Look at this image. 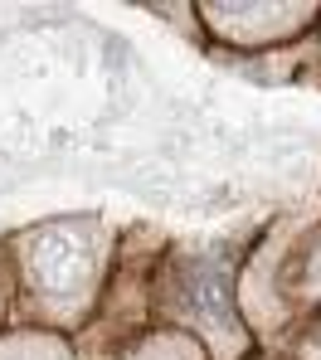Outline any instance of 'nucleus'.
Returning <instances> with one entry per match:
<instances>
[{
    "label": "nucleus",
    "mask_w": 321,
    "mask_h": 360,
    "mask_svg": "<svg viewBox=\"0 0 321 360\" xmlns=\"http://www.w3.org/2000/svg\"><path fill=\"white\" fill-rule=\"evenodd\" d=\"M185 302H190L199 316L224 321V316H229V278H224L219 268H190V278H185Z\"/></svg>",
    "instance_id": "nucleus-3"
},
{
    "label": "nucleus",
    "mask_w": 321,
    "mask_h": 360,
    "mask_svg": "<svg viewBox=\"0 0 321 360\" xmlns=\"http://www.w3.org/2000/svg\"><path fill=\"white\" fill-rule=\"evenodd\" d=\"M307 10H268V5H204V25L224 39H244V30H263V39L292 34Z\"/></svg>",
    "instance_id": "nucleus-2"
},
{
    "label": "nucleus",
    "mask_w": 321,
    "mask_h": 360,
    "mask_svg": "<svg viewBox=\"0 0 321 360\" xmlns=\"http://www.w3.org/2000/svg\"><path fill=\"white\" fill-rule=\"evenodd\" d=\"M93 263H98L93 239H88L78 224H54V229L34 234V243H30L34 283H39L49 297H73L78 288H88Z\"/></svg>",
    "instance_id": "nucleus-1"
},
{
    "label": "nucleus",
    "mask_w": 321,
    "mask_h": 360,
    "mask_svg": "<svg viewBox=\"0 0 321 360\" xmlns=\"http://www.w3.org/2000/svg\"><path fill=\"white\" fill-rule=\"evenodd\" d=\"M307 360H321V336L312 341V346H307Z\"/></svg>",
    "instance_id": "nucleus-4"
}]
</instances>
